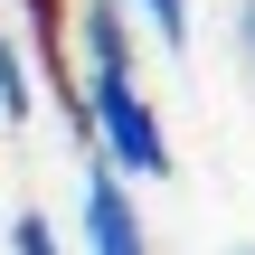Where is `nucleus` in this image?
I'll list each match as a JSON object with an SVG mask.
<instances>
[{
	"label": "nucleus",
	"instance_id": "nucleus-3",
	"mask_svg": "<svg viewBox=\"0 0 255 255\" xmlns=\"http://www.w3.org/2000/svg\"><path fill=\"white\" fill-rule=\"evenodd\" d=\"M19 19H28V66L57 85L66 123L85 132V104H76V66H66V28H76V0H19Z\"/></svg>",
	"mask_w": 255,
	"mask_h": 255
},
{
	"label": "nucleus",
	"instance_id": "nucleus-5",
	"mask_svg": "<svg viewBox=\"0 0 255 255\" xmlns=\"http://www.w3.org/2000/svg\"><path fill=\"white\" fill-rule=\"evenodd\" d=\"M132 19H151V38L161 47H189V0H123Z\"/></svg>",
	"mask_w": 255,
	"mask_h": 255
},
{
	"label": "nucleus",
	"instance_id": "nucleus-6",
	"mask_svg": "<svg viewBox=\"0 0 255 255\" xmlns=\"http://www.w3.org/2000/svg\"><path fill=\"white\" fill-rule=\"evenodd\" d=\"M9 255H57V237H47V218H38V208H19V218H9Z\"/></svg>",
	"mask_w": 255,
	"mask_h": 255
},
{
	"label": "nucleus",
	"instance_id": "nucleus-4",
	"mask_svg": "<svg viewBox=\"0 0 255 255\" xmlns=\"http://www.w3.org/2000/svg\"><path fill=\"white\" fill-rule=\"evenodd\" d=\"M28 104H38V85H28V47L0 38V123H28Z\"/></svg>",
	"mask_w": 255,
	"mask_h": 255
},
{
	"label": "nucleus",
	"instance_id": "nucleus-2",
	"mask_svg": "<svg viewBox=\"0 0 255 255\" xmlns=\"http://www.w3.org/2000/svg\"><path fill=\"white\" fill-rule=\"evenodd\" d=\"M85 255H151L142 237V208H132V189H123V170H85Z\"/></svg>",
	"mask_w": 255,
	"mask_h": 255
},
{
	"label": "nucleus",
	"instance_id": "nucleus-1",
	"mask_svg": "<svg viewBox=\"0 0 255 255\" xmlns=\"http://www.w3.org/2000/svg\"><path fill=\"white\" fill-rule=\"evenodd\" d=\"M76 104H85V142L104 170L123 180H170V132L142 95V57H132V9L123 0H76Z\"/></svg>",
	"mask_w": 255,
	"mask_h": 255
},
{
	"label": "nucleus",
	"instance_id": "nucleus-7",
	"mask_svg": "<svg viewBox=\"0 0 255 255\" xmlns=\"http://www.w3.org/2000/svg\"><path fill=\"white\" fill-rule=\"evenodd\" d=\"M237 47H246V76H255V0H237Z\"/></svg>",
	"mask_w": 255,
	"mask_h": 255
}]
</instances>
